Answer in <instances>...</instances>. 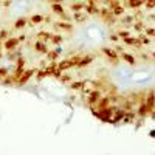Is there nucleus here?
<instances>
[{"mask_svg": "<svg viewBox=\"0 0 155 155\" xmlns=\"http://www.w3.org/2000/svg\"><path fill=\"white\" fill-rule=\"evenodd\" d=\"M144 102H146V106H147L149 112H152V110L155 109V90H149L147 95H146Z\"/></svg>", "mask_w": 155, "mask_h": 155, "instance_id": "obj_6", "label": "nucleus"}, {"mask_svg": "<svg viewBox=\"0 0 155 155\" xmlns=\"http://www.w3.org/2000/svg\"><path fill=\"white\" fill-rule=\"evenodd\" d=\"M54 27L59 28V30H64V31H73V25L67 20H64V22H56L54 23Z\"/></svg>", "mask_w": 155, "mask_h": 155, "instance_id": "obj_12", "label": "nucleus"}, {"mask_svg": "<svg viewBox=\"0 0 155 155\" xmlns=\"http://www.w3.org/2000/svg\"><path fill=\"white\" fill-rule=\"evenodd\" d=\"M0 50H2V41H0Z\"/></svg>", "mask_w": 155, "mask_h": 155, "instance_id": "obj_46", "label": "nucleus"}, {"mask_svg": "<svg viewBox=\"0 0 155 155\" xmlns=\"http://www.w3.org/2000/svg\"><path fill=\"white\" fill-rule=\"evenodd\" d=\"M110 11L113 12V16H116V17H118V16H123L124 12H126V9H124V6H121V3H120L118 6H115L113 9H110Z\"/></svg>", "mask_w": 155, "mask_h": 155, "instance_id": "obj_22", "label": "nucleus"}, {"mask_svg": "<svg viewBox=\"0 0 155 155\" xmlns=\"http://www.w3.org/2000/svg\"><path fill=\"white\" fill-rule=\"evenodd\" d=\"M84 9L87 11V14H90V16H95V14H98V12H99V9H98V6L96 5H85L84 6Z\"/></svg>", "mask_w": 155, "mask_h": 155, "instance_id": "obj_18", "label": "nucleus"}, {"mask_svg": "<svg viewBox=\"0 0 155 155\" xmlns=\"http://www.w3.org/2000/svg\"><path fill=\"white\" fill-rule=\"evenodd\" d=\"M132 20H134V17H130V16H126V17L123 19V22H124V23H130Z\"/></svg>", "mask_w": 155, "mask_h": 155, "instance_id": "obj_38", "label": "nucleus"}, {"mask_svg": "<svg viewBox=\"0 0 155 155\" xmlns=\"http://www.w3.org/2000/svg\"><path fill=\"white\" fill-rule=\"evenodd\" d=\"M116 34H118V37L120 39H126V37H129V36H130V33H129V31H118V33H116Z\"/></svg>", "mask_w": 155, "mask_h": 155, "instance_id": "obj_32", "label": "nucleus"}, {"mask_svg": "<svg viewBox=\"0 0 155 155\" xmlns=\"http://www.w3.org/2000/svg\"><path fill=\"white\" fill-rule=\"evenodd\" d=\"M123 41H124L126 45H134L135 48H141V47H143V44H141V41H140L138 37L135 39V37H130V36H129V37L123 39Z\"/></svg>", "mask_w": 155, "mask_h": 155, "instance_id": "obj_10", "label": "nucleus"}, {"mask_svg": "<svg viewBox=\"0 0 155 155\" xmlns=\"http://www.w3.org/2000/svg\"><path fill=\"white\" fill-rule=\"evenodd\" d=\"M120 59H123L126 64H129V65H135V64H137L135 56L130 54V53H126V51H123V53L120 54Z\"/></svg>", "mask_w": 155, "mask_h": 155, "instance_id": "obj_9", "label": "nucleus"}, {"mask_svg": "<svg viewBox=\"0 0 155 155\" xmlns=\"http://www.w3.org/2000/svg\"><path fill=\"white\" fill-rule=\"evenodd\" d=\"M23 71H25V67H16V71H14V74H12V76L16 78V81L22 76V73H23Z\"/></svg>", "mask_w": 155, "mask_h": 155, "instance_id": "obj_29", "label": "nucleus"}, {"mask_svg": "<svg viewBox=\"0 0 155 155\" xmlns=\"http://www.w3.org/2000/svg\"><path fill=\"white\" fill-rule=\"evenodd\" d=\"M118 34H110V41H113V42H116V41H118Z\"/></svg>", "mask_w": 155, "mask_h": 155, "instance_id": "obj_39", "label": "nucleus"}, {"mask_svg": "<svg viewBox=\"0 0 155 155\" xmlns=\"http://www.w3.org/2000/svg\"><path fill=\"white\" fill-rule=\"evenodd\" d=\"M25 58H19L17 61H16V67H25Z\"/></svg>", "mask_w": 155, "mask_h": 155, "instance_id": "obj_35", "label": "nucleus"}, {"mask_svg": "<svg viewBox=\"0 0 155 155\" xmlns=\"http://www.w3.org/2000/svg\"><path fill=\"white\" fill-rule=\"evenodd\" d=\"M51 33H47V31H41V33H37V37H41L42 39V42H48L50 39H51Z\"/></svg>", "mask_w": 155, "mask_h": 155, "instance_id": "obj_24", "label": "nucleus"}, {"mask_svg": "<svg viewBox=\"0 0 155 155\" xmlns=\"http://www.w3.org/2000/svg\"><path fill=\"white\" fill-rule=\"evenodd\" d=\"M144 6H146V9H153L155 8V0H146V3H144Z\"/></svg>", "mask_w": 155, "mask_h": 155, "instance_id": "obj_30", "label": "nucleus"}, {"mask_svg": "<svg viewBox=\"0 0 155 155\" xmlns=\"http://www.w3.org/2000/svg\"><path fill=\"white\" fill-rule=\"evenodd\" d=\"M34 71H36V70H33V68L25 70V71L22 73V76L17 79V84H16V85H25V84H28V81L31 79V76L34 74Z\"/></svg>", "mask_w": 155, "mask_h": 155, "instance_id": "obj_4", "label": "nucleus"}, {"mask_svg": "<svg viewBox=\"0 0 155 155\" xmlns=\"http://www.w3.org/2000/svg\"><path fill=\"white\" fill-rule=\"evenodd\" d=\"M3 39H8V31L6 30L0 31V41H3Z\"/></svg>", "mask_w": 155, "mask_h": 155, "instance_id": "obj_37", "label": "nucleus"}, {"mask_svg": "<svg viewBox=\"0 0 155 155\" xmlns=\"http://www.w3.org/2000/svg\"><path fill=\"white\" fill-rule=\"evenodd\" d=\"M64 0H50V3H62Z\"/></svg>", "mask_w": 155, "mask_h": 155, "instance_id": "obj_41", "label": "nucleus"}, {"mask_svg": "<svg viewBox=\"0 0 155 155\" xmlns=\"http://www.w3.org/2000/svg\"><path fill=\"white\" fill-rule=\"evenodd\" d=\"M0 59H2V51H0Z\"/></svg>", "mask_w": 155, "mask_h": 155, "instance_id": "obj_47", "label": "nucleus"}, {"mask_svg": "<svg viewBox=\"0 0 155 155\" xmlns=\"http://www.w3.org/2000/svg\"><path fill=\"white\" fill-rule=\"evenodd\" d=\"M102 96V90H98V88H95V90H92V92H88V96H87V104L90 106V107H95L96 106V102L99 101V98Z\"/></svg>", "mask_w": 155, "mask_h": 155, "instance_id": "obj_3", "label": "nucleus"}, {"mask_svg": "<svg viewBox=\"0 0 155 155\" xmlns=\"http://www.w3.org/2000/svg\"><path fill=\"white\" fill-rule=\"evenodd\" d=\"M27 23H28V19L27 17H19L16 20V23H14V28L16 30H22V28L27 27Z\"/></svg>", "mask_w": 155, "mask_h": 155, "instance_id": "obj_17", "label": "nucleus"}, {"mask_svg": "<svg viewBox=\"0 0 155 155\" xmlns=\"http://www.w3.org/2000/svg\"><path fill=\"white\" fill-rule=\"evenodd\" d=\"M144 28V23H143V20H137V23H135V30L137 31H141Z\"/></svg>", "mask_w": 155, "mask_h": 155, "instance_id": "obj_33", "label": "nucleus"}, {"mask_svg": "<svg viewBox=\"0 0 155 155\" xmlns=\"http://www.w3.org/2000/svg\"><path fill=\"white\" fill-rule=\"evenodd\" d=\"M152 56H153V58H155V53H153V54H152Z\"/></svg>", "mask_w": 155, "mask_h": 155, "instance_id": "obj_48", "label": "nucleus"}, {"mask_svg": "<svg viewBox=\"0 0 155 155\" xmlns=\"http://www.w3.org/2000/svg\"><path fill=\"white\" fill-rule=\"evenodd\" d=\"M123 50H124V48H123L121 45H116V51H121V53H123Z\"/></svg>", "mask_w": 155, "mask_h": 155, "instance_id": "obj_42", "label": "nucleus"}, {"mask_svg": "<svg viewBox=\"0 0 155 155\" xmlns=\"http://www.w3.org/2000/svg\"><path fill=\"white\" fill-rule=\"evenodd\" d=\"M59 58V50H48L47 51V59H48V62L50 61H56Z\"/></svg>", "mask_w": 155, "mask_h": 155, "instance_id": "obj_19", "label": "nucleus"}, {"mask_svg": "<svg viewBox=\"0 0 155 155\" xmlns=\"http://www.w3.org/2000/svg\"><path fill=\"white\" fill-rule=\"evenodd\" d=\"M138 39L141 41V44H143V45H149V42H150V41H149V37H146V36H143V34H141Z\"/></svg>", "mask_w": 155, "mask_h": 155, "instance_id": "obj_34", "label": "nucleus"}, {"mask_svg": "<svg viewBox=\"0 0 155 155\" xmlns=\"http://www.w3.org/2000/svg\"><path fill=\"white\" fill-rule=\"evenodd\" d=\"M6 74H8V68H5V67H0V81H2Z\"/></svg>", "mask_w": 155, "mask_h": 155, "instance_id": "obj_36", "label": "nucleus"}, {"mask_svg": "<svg viewBox=\"0 0 155 155\" xmlns=\"http://www.w3.org/2000/svg\"><path fill=\"white\" fill-rule=\"evenodd\" d=\"M85 84L87 82H82V81H73V82H70V88L71 90H79V88H84Z\"/></svg>", "mask_w": 155, "mask_h": 155, "instance_id": "obj_23", "label": "nucleus"}, {"mask_svg": "<svg viewBox=\"0 0 155 155\" xmlns=\"http://www.w3.org/2000/svg\"><path fill=\"white\" fill-rule=\"evenodd\" d=\"M93 61H95V56H93V54H87V56H82V58H81V61H79V64H78V67H79V68H82V67L88 65V64H92Z\"/></svg>", "mask_w": 155, "mask_h": 155, "instance_id": "obj_11", "label": "nucleus"}, {"mask_svg": "<svg viewBox=\"0 0 155 155\" xmlns=\"http://www.w3.org/2000/svg\"><path fill=\"white\" fill-rule=\"evenodd\" d=\"M19 37H8L6 41H5V44H3V47L8 50V51H14L17 47H19Z\"/></svg>", "mask_w": 155, "mask_h": 155, "instance_id": "obj_5", "label": "nucleus"}, {"mask_svg": "<svg viewBox=\"0 0 155 155\" xmlns=\"http://www.w3.org/2000/svg\"><path fill=\"white\" fill-rule=\"evenodd\" d=\"M146 3V0H127V5L132 9H138L140 6H143Z\"/></svg>", "mask_w": 155, "mask_h": 155, "instance_id": "obj_16", "label": "nucleus"}, {"mask_svg": "<svg viewBox=\"0 0 155 155\" xmlns=\"http://www.w3.org/2000/svg\"><path fill=\"white\" fill-rule=\"evenodd\" d=\"M47 76V71H45V68H41V70H37V74H36V79L37 81H42L44 78Z\"/></svg>", "mask_w": 155, "mask_h": 155, "instance_id": "obj_27", "label": "nucleus"}, {"mask_svg": "<svg viewBox=\"0 0 155 155\" xmlns=\"http://www.w3.org/2000/svg\"><path fill=\"white\" fill-rule=\"evenodd\" d=\"M34 50L37 51V53L47 54V51H48V47H47V44H45V42H42V41H37V42L34 44Z\"/></svg>", "mask_w": 155, "mask_h": 155, "instance_id": "obj_14", "label": "nucleus"}, {"mask_svg": "<svg viewBox=\"0 0 155 155\" xmlns=\"http://www.w3.org/2000/svg\"><path fill=\"white\" fill-rule=\"evenodd\" d=\"M59 81H61V82H70L71 78H70L68 74H64V73H62V74L59 76Z\"/></svg>", "mask_w": 155, "mask_h": 155, "instance_id": "obj_31", "label": "nucleus"}, {"mask_svg": "<svg viewBox=\"0 0 155 155\" xmlns=\"http://www.w3.org/2000/svg\"><path fill=\"white\" fill-rule=\"evenodd\" d=\"M150 137H153V138H155V130H152V132H150Z\"/></svg>", "mask_w": 155, "mask_h": 155, "instance_id": "obj_45", "label": "nucleus"}, {"mask_svg": "<svg viewBox=\"0 0 155 155\" xmlns=\"http://www.w3.org/2000/svg\"><path fill=\"white\" fill-rule=\"evenodd\" d=\"M137 115L140 116V118H146L147 115H150V112H149V109H147V106H146V102H144V101H143V102H140V104H138Z\"/></svg>", "mask_w": 155, "mask_h": 155, "instance_id": "obj_8", "label": "nucleus"}, {"mask_svg": "<svg viewBox=\"0 0 155 155\" xmlns=\"http://www.w3.org/2000/svg\"><path fill=\"white\" fill-rule=\"evenodd\" d=\"M150 116H152V118H155V109H153V110L150 112Z\"/></svg>", "mask_w": 155, "mask_h": 155, "instance_id": "obj_44", "label": "nucleus"}, {"mask_svg": "<svg viewBox=\"0 0 155 155\" xmlns=\"http://www.w3.org/2000/svg\"><path fill=\"white\" fill-rule=\"evenodd\" d=\"M106 3H107L109 9H113L115 6H118V5H120V0H106Z\"/></svg>", "mask_w": 155, "mask_h": 155, "instance_id": "obj_28", "label": "nucleus"}, {"mask_svg": "<svg viewBox=\"0 0 155 155\" xmlns=\"http://www.w3.org/2000/svg\"><path fill=\"white\" fill-rule=\"evenodd\" d=\"M71 67H73V64H71L70 59H62L61 62H58V70H61V71H65Z\"/></svg>", "mask_w": 155, "mask_h": 155, "instance_id": "obj_13", "label": "nucleus"}, {"mask_svg": "<svg viewBox=\"0 0 155 155\" xmlns=\"http://www.w3.org/2000/svg\"><path fill=\"white\" fill-rule=\"evenodd\" d=\"M98 14H99V17L104 20L107 25H113V23H116V16H113V12H112L109 8H101Z\"/></svg>", "mask_w": 155, "mask_h": 155, "instance_id": "obj_1", "label": "nucleus"}, {"mask_svg": "<svg viewBox=\"0 0 155 155\" xmlns=\"http://www.w3.org/2000/svg\"><path fill=\"white\" fill-rule=\"evenodd\" d=\"M110 96L107 95V96H101L99 98V101L96 102V106L95 107H92V109H96V110H101V109H106V107H109L110 106Z\"/></svg>", "mask_w": 155, "mask_h": 155, "instance_id": "obj_7", "label": "nucleus"}, {"mask_svg": "<svg viewBox=\"0 0 155 155\" xmlns=\"http://www.w3.org/2000/svg\"><path fill=\"white\" fill-rule=\"evenodd\" d=\"M74 20L78 22V23H84L85 20H87V16H84V14H81V12H74Z\"/></svg>", "mask_w": 155, "mask_h": 155, "instance_id": "obj_26", "label": "nucleus"}, {"mask_svg": "<svg viewBox=\"0 0 155 155\" xmlns=\"http://www.w3.org/2000/svg\"><path fill=\"white\" fill-rule=\"evenodd\" d=\"M30 22H31V23H34V25L42 23V22H44V16H41V14H34V16H31V17H30Z\"/></svg>", "mask_w": 155, "mask_h": 155, "instance_id": "obj_25", "label": "nucleus"}, {"mask_svg": "<svg viewBox=\"0 0 155 155\" xmlns=\"http://www.w3.org/2000/svg\"><path fill=\"white\" fill-rule=\"evenodd\" d=\"M101 51L107 56V59L113 64V65H118V64H120V54L116 53L115 50H112V48H109V47H102Z\"/></svg>", "mask_w": 155, "mask_h": 155, "instance_id": "obj_2", "label": "nucleus"}, {"mask_svg": "<svg viewBox=\"0 0 155 155\" xmlns=\"http://www.w3.org/2000/svg\"><path fill=\"white\" fill-rule=\"evenodd\" d=\"M44 20H45L47 23H50V22H51V17H44Z\"/></svg>", "mask_w": 155, "mask_h": 155, "instance_id": "obj_43", "label": "nucleus"}, {"mask_svg": "<svg viewBox=\"0 0 155 155\" xmlns=\"http://www.w3.org/2000/svg\"><path fill=\"white\" fill-rule=\"evenodd\" d=\"M50 8L53 9V12H54V14H59V16L65 14V9H64L62 3H50Z\"/></svg>", "mask_w": 155, "mask_h": 155, "instance_id": "obj_15", "label": "nucleus"}, {"mask_svg": "<svg viewBox=\"0 0 155 155\" xmlns=\"http://www.w3.org/2000/svg\"><path fill=\"white\" fill-rule=\"evenodd\" d=\"M84 3H81V2H74V3H71L70 5V9L73 11V12H79V11H82L84 9Z\"/></svg>", "mask_w": 155, "mask_h": 155, "instance_id": "obj_21", "label": "nucleus"}, {"mask_svg": "<svg viewBox=\"0 0 155 155\" xmlns=\"http://www.w3.org/2000/svg\"><path fill=\"white\" fill-rule=\"evenodd\" d=\"M50 42L53 44V45H61L64 42V37L61 34H53V36H51V39H50Z\"/></svg>", "mask_w": 155, "mask_h": 155, "instance_id": "obj_20", "label": "nucleus"}, {"mask_svg": "<svg viewBox=\"0 0 155 155\" xmlns=\"http://www.w3.org/2000/svg\"><path fill=\"white\" fill-rule=\"evenodd\" d=\"M96 2H98V0H87L88 5H96Z\"/></svg>", "mask_w": 155, "mask_h": 155, "instance_id": "obj_40", "label": "nucleus"}]
</instances>
